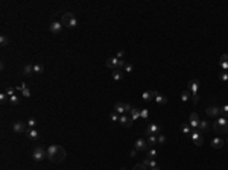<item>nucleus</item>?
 Returning a JSON list of instances; mask_svg holds the SVG:
<instances>
[{
    "label": "nucleus",
    "mask_w": 228,
    "mask_h": 170,
    "mask_svg": "<svg viewBox=\"0 0 228 170\" xmlns=\"http://www.w3.org/2000/svg\"><path fill=\"white\" fill-rule=\"evenodd\" d=\"M12 129H14L15 134H26V131H28L26 125L23 123V121H15V123L12 125Z\"/></svg>",
    "instance_id": "obj_10"
},
{
    "label": "nucleus",
    "mask_w": 228,
    "mask_h": 170,
    "mask_svg": "<svg viewBox=\"0 0 228 170\" xmlns=\"http://www.w3.org/2000/svg\"><path fill=\"white\" fill-rule=\"evenodd\" d=\"M157 140H158V144H164V143H166V137H164L163 134L157 135Z\"/></svg>",
    "instance_id": "obj_35"
},
{
    "label": "nucleus",
    "mask_w": 228,
    "mask_h": 170,
    "mask_svg": "<svg viewBox=\"0 0 228 170\" xmlns=\"http://www.w3.org/2000/svg\"><path fill=\"white\" fill-rule=\"evenodd\" d=\"M145 167H148V169H152V167H157L158 164H157V161L155 160H152V158H146L143 163H142Z\"/></svg>",
    "instance_id": "obj_24"
},
{
    "label": "nucleus",
    "mask_w": 228,
    "mask_h": 170,
    "mask_svg": "<svg viewBox=\"0 0 228 170\" xmlns=\"http://www.w3.org/2000/svg\"><path fill=\"white\" fill-rule=\"evenodd\" d=\"M134 149H137L139 152H148L149 151V144H148V140H143V138H137L135 144H134Z\"/></svg>",
    "instance_id": "obj_6"
},
{
    "label": "nucleus",
    "mask_w": 228,
    "mask_h": 170,
    "mask_svg": "<svg viewBox=\"0 0 228 170\" xmlns=\"http://www.w3.org/2000/svg\"><path fill=\"white\" fill-rule=\"evenodd\" d=\"M125 71H126V73H132V71H134L132 64H128V62H126V65H125Z\"/></svg>",
    "instance_id": "obj_40"
},
{
    "label": "nucleus",
    "mask_w": 228,
    "mask_h": 170,
    "mask_svg": "<svg viewBox=\"0 0 228 170\" xmlns=\"http://www.w3.org/2000/svg\"><path fill=\"white\" fill-rule=\"evenodd\" d=\"M205 112H207V115L214 117V118L220 117V108L219 106H208L207 109H205Z\"/></svg>",
    "instance_id": "obj_12"
},
{
    "label": "nucleus",
    "mask_w": 228,
    "mask_h": 170,
    "mask_svg": "<svg viewBox=\"0 0 228 170\" xmlns=\"http://www.w3.org/2000/svg\"><path fill=\"white\" fill-rule=\"evenodd\" d=\"M21 96H23V97H31V90H29V88L26 87L25 90L21 91Z\"/></svg>",
    "instance_id": "obj_38"
},
{
    "label": "nucleus",
    "mask_w": 228,
    "mask_h": 170,
    "mask_svg": "<svg viewBox=\"0 0 228 170\" xmlns=\"http://www.w3.org/2000/svg\"><path fill=\"white\" fill-rule=\"evenodd\" d=\"M149 170H160V167L157 166V167H152V169H149Z\"/></svg>",
    "instance_id": "obj_45"
},
{
    "label": "nucleus",
    "mask_w": 228,
    "mask_h": 170,
    "mask_svg": "<svg viewBox=\"0 0 228 170\" xmlns=\"http://www.w3.org/2000/svg\"><path fill=\"white\" fill-rule=\"evenodd\" d=\"M26 125H28V128H31V129H32V128H35V125H37V120H35L34 117H31V118L26 121Z\"/></svg>",
    "instance_id": "obj_34"
},
{
    "label": "nucleus",
    "mask_w": 228,
    "mask_h": 170,
    "mask_svg": "<svg viewBox=\"0 0 228 170\" xmlns=\"http://www.w3.org/2000/svg\"><path fill=\"white\" fill-rule=\"evenodd\" d=\"M62 23L61 21H53V23H50L49 24V31H50V34H53V35H59L61 32H62Z\"/></svg>",
    "instance_id": "obj_8"
},
{
    "label": "nucleus",
    "mask_w": 228,
    "mask_h": 170,
    "mask_svg": "<svg viewBox=\"0 0 228 170\" xmlns=\"http://www.w3.org/2000/svg\"><path fill=\"white\" fill-rule=\"evenodd\" d=\"M119 123H120L122 126H125V128H131V125H132V118H131L128 114H122V115H120V120H119Z\"/></svg>",
    "instance_id": "obj_13"
},
{
    "label": "nucleus",
    "mask_w": 228,
    "mask_h": 170,
    "mask_svg": "<svg viewBox=\"0 0 228 170\" xmlns=\"http://www.w3.org/2000/svg\"><path fill=\"white\" fill-rule=\"evenodd\" d=\"M199 115L196 114V112H192L190 114V117H189V125H190V128L192 129H198V126H199Z\"/></svg>",
    "instance_id": "obj_11"
},
{
    "label": "nucleus",
    "mask_w": 228,
    "mask_h": 170,
    "mask_svg": "<svg viewBox=\"0 0 228 170\" xmlns=\"http://www.w3.org/2000/svg\"><path fill=\"white\" fill-rule=\"evenodd\" d=\"M119 62H120V59H117V58H108L105 61V65L111 70H116V68H119Z\"/></svg>",
    "instance_id": "obj_14"
},
{
    "label": "nucleus",
    "mask_w": 228,
    "mask_h": 170,
    "mask_svg": "<svg viewBox=\"0 0 228 170\" xmlns=\"http://www.w3.org/2000/svg\"><path fill=\"white\" fill-rule=\"evenodd\" d=\"M114 112H117L119 115L126 114V103H123V102H117V103H114Z\"/></svg>",
    "instance_id": "obj_15"
},
{
    "label": "nucleus",
    "mask_w": 228,
    "mask_h": 170,
    "mask_svg": "<svg viewBox=\"0 0 228 170\" xmlns=\"http://www.w3.org/2000/svg\"><path fill=\"white\" fill-rule=\"evenodd\" d=\"M140 111L142 109H139V108H135V106H132V109H131V114H129V117L132 118V121H135L137 118L140 117Z\"/></svg>",
    "instance_id": "obj_25"
},
{
    "label": "nucleus",
    "mask_w": 228,
    "mask_h": 170,
    "mask_svg": "<svg viewBox=\"0 0 228 170\" xmlns=\"http://www.w3.org/2000/svg\"><path fill=\"white\" fill-rule=\"evenodd\" d=\"M212 148L213 149H220V148H224V144H225V141L220 138V137H214L213 140H212Z\"/></svg>",
    "instance_id": "obj_16"
},
{
    "label": "nucleus",
    "mask_w": 228,
    "mask_h": 170,
    "mask_svg": "<svg viewBox=\"0 0 228 170\" xmlns=\"http://www.w3.org/2000/svg\"><path fill=\"white\" fill-rule=\"evenodd\" d=\"M132 170H148V167H145L143 164H135Z\"/></svg>",
    "instance_id": "obj_41"
},
{
    "label": "nucleus",
    "mask_w": 228,
    "mask_h": 170,
    "mask_svg": "<svg viewBox=\"0 0 228 170\" xmlns=\"http://www.w3.org/2000/svg\"><path fill=\"white\" fill-rule=\"evenodd\" d=\"M15 87H6V90H5V93H6V96L8 97H11V96H14L15 94Z\"/></svg>",
    "instance_id": "obj_32"
},
{
    "label": "nucleus",
    "mask_w": 228,
    "mask_h": 170,
    "mask_svg": "<svg viewBox=\"0 0 228 170\" xmlns=\"http://www.w3.org/2000/svg\"><path fill=\"white\" fill-rule=\"evenodd\" d=\"M26 137H28L29 140H38V137H40V135H38V131H37L35 128H32V129H31V128H28V131H26Z\"/></svg>",
    "instance_id": "obj_18"
},
{
    "label": "nucleus",
    "mask_w": 228,
    "mask_h": 170,
    "mask_svg": "<svg viewBox=\"0 0 228 170\" xmlns=\"http://www.w3.org/2000/svg\"><path fill=\"white\" fill-rule=\"evenodd\" d=\"M181 132H182V134H186L187 137H190V134H192V128H190V125H189V123H182V125H181Z\"/></svg>",
    "instance_id": "obj_26"
},
{
    "label": "nucleus",
    "mask_w": 228,
    "mask_h": 170,
    "mask_svg": "<svg viewBox=\"0 0 228 170\" xmlns=\"http://www.w3.org/2000/svg\"><path fill=\"white\" fill-rule=\"evenodd\" d=\"M123 56H125V52H123V50H119V52H117V55H116V58H117V59H123Z\"/></svg>",
    "instance_id": "obj_43"
},
{
    "label": "nucleus",
    "mask_w": 228,
    "mask_h": 170,
    "mask_svg": "<svg viewBox=\"0 0 228 170\" xmlns=\"http://www.w3.org/2000/svg\"><path fill=\"white\" fill-rule=\"evenodd\" d=\"M61 23H62V26L70 28V29H75V28L78 26V20H76V15H75L73 12H65V14H62Z\"/></svg>",
    "instance_id": "obj_2"
},
{
    "label": "nucleus",
    "mask_w": 228,
    "mask_h": 170,
    "mask_svg": "<svg viewBox=\"0 0 228 170\" xmlns=\"http://www.w3.org/2000/svg\"><path fill=\"white\" fill-rule=\"evenodd\" d=\"M46 155H47V160L52 161V163H62L67 157L65 151L62 146H58V144H50L47 149H46Z\"/></svg>",
    "instance_id": "obj_1"
},
{
    "label": "nucleus",
    "mask_w": 228,
    "mask_h": 170,
    "mask_svg": "<svg viewBox=\"0 0 228 170\" xmlns=\"http://www.w3.org/2000/svg\"><path fill=\"white\" fill-rule=\"evenodd\" d=\"M220 68L222 71H228V53L220 56Z\"/></svg>",
    "instance_id": "obj_20"
},
{
    "label": "nucleus",
    "mask_w": 228,
    "mask_h": 170,
    "mask_svg": "<svg viewBox=\"0 0 228 170\" xmlns=\"http://www.w3.org/2000/svg\"><path fill=\"white\" fill-rule=\"evenodd\" d=\"M220 81L222 82H228V71H222L220 73Z\"/></svg>",
    "instance_id": "obj_37"
},
{
    "label": "nucleus",
    "mask_w": 228,
    "mask_h": 170,
    "mask_svg": "<svg viewBox=\"0 0 228 170\" xmlns=\"http://www.w3.org/2000/svg\"><path fill=\"white\" fill-rule=\"evenodd\" d=\"M198 88H199V81L198 79H192L189 82V90L192 91V100L193 103H198L199 97H198Z\"/></svg>",
    "instance_id": "obj_4"
},
{
    "label": "nucleus",
    "mask_w": 228,
    "mask_h": 170,
    "mask_svg": "<svg viewBox=\"0 0 228 170\" xmlns=\"http://www.w3.org/2000/svg\"><path fill=\"white\" fill-rule=\"evenodd\" d=\"M6 100H9V97L6 96V93H2V94H0V102H2V103H5Z\"/></svg>",
    "instance_id": "obj_39"
},
{
    "label": "nucleus",
    "mask_w": 228,
    "mask_h": 170,
    "mask_svg": "<svg viewBox=\"0 0 228 170\" xmlns=\"http://www.w3.org/2000/svg\"><path fill=\"white\" fill-rule=\"evenodd\" d=\"M213 128H214V131L216 132H219V134H228V118H225V117H218L216 118V121L213 123Z\"/></svg>",
    "instance_id": "obj_3"
},
{
    "label": "nucleus",
    "mask_w": 228,
    "mask_h": 170,
    "mask_svg": "<svg viewBox=\"0 0 228 170\" xmlns=\"http://www.w3.org/2000/svg\"><path fill=\"white\" fill-rule=\"evenodd\" d=\"M110 118H111V121H119V120H120V115H119L117 112H112V114L110 115Z\"/></svg>",
    "instance_id": "obj_36"
},
{
    "label": "nucleus",
    "mask_w": 228,
    "mask_h": 170,
    "mask_svg": "<svg viewBox=\"0 0 228 170\" xmlns=\"http://www.w3.org/2000/svg\"><path fill=\"white\" fill-rule=\"evenodd\" d=\"M181 100L182 102H189L190 100V91H182L181 93Z\"/></svg>",
    "instance_id": "obj_31"
},
{
    "label": "nucleus",
    "mask_w": 228,
    "mask_h": 170,
    "mask_svg": "<svg viewBox=\"0 0 228 170\" xmlns=\"http://www.w3.org/2000/svg\"><path fill=\"white\" fill-rule=\"evenodd\" d=\"M201 135H202V132H201L199 129H192L190 138H192V141H193L196 146H201V144H202V138H201Z\"/></svg>",
    "instance_id": "obj_9"
},
{
    "label": "nucleus",
    "mask_w": 228,
    "mask_h": 170,
    "mask_svg": "<svg viewBox=\"0 0 228 170\" xmlns=\"http://www.w3.org/2000/svg\"><path fill=\"white\" fill-rule=\"evenodd\" d=\"M140 117H142V118H148V117H149L148 109H142V111H140Z\"/></svg>",
    "instance_id": "obj_42"
},
{
    "label": "nucleus",
    "mask_w": 228,
    "mask_h": 170,
    "mask_svg": "<svg viewBox=\"0 0 228 170\" xmlns=\"http://www.w3.org/2000/svg\"><path fill=\"white\" fill-rule=\"evenodd\" d=\"M157 155H158L157 149H155V148H149V151H148V158H152V160H155V158H157Z\"/></svg>",
    "instance_id": "obj_29"
},
{
    "label": "nucleus",
    "mask_w": 228,
    "mask_h": 170,
    "mask_svg": "<svg viewBox=\"0 0 228 170\" xmlns=\"http://www.w3.org/2000/svg\"><path fill=\"white\" fill-rule=\"evenodd\" d=\"M154 100H155L158 105H161V106H163V105H166V103H167V97H164L163 94H160V93H158V94L155 96V99H154Z\"/></svg>",
    "instance_id": "obj_22"
},
{
    "label": "nucleus",
    "mask_w": 228,
    "mask_h": 170,
    "mask_svg": "<svg viewBox=\"0 0 228 170\" xmlns=\"http://www.w3.org/2000/svg\"><path fill=\"white\" fill-rule=\"evenodd\" d=\"M158 94V91H145L143 93V100H146V102H151V100H154L155 99V96Z\"/></svg>",
    "instance_id": "obj_17"
},
{
    "label": "nucleus",
    "mask_w": 228,
    "mask_h": 170,
    "mask_svg": "<svg viewBox=\"0 0 228 170\" xmlns=\"http://www.w3.org/2000/svg\"><path fill=\"white\" fill-rule=\"evenodd\" d=\"M198 129H199L201 132H207V131L210 129L208 121H207V120H201V121H199V126H198Z\"/></svg>",
    "instance_id": "obj_23"
},
{
    "label": "nucleus",
    "mask_w": 228,
    "mask_h": 170,
    "mask_svg": "<svg viewBox=\"0 0 228 170\" xmlns=\"http://www.w3.org/2000/svg\"><path fill=\"white\" fill-rule=\"evenodd\" d=\"M137 152H139L137 149H131V151H129V157H131V158H134V157L137 155Z\"/></svg>",
    "instance_id": "obj_44"
},
{
    "label": "nucleus",
    "mask_w": 228,
    "mask_h": 170,
    "mask_svg": "<svg viewBox=\"0 0 228 170\" xmlns=\"http://www.w3.org/2000/svg\"><path fill=\"white\" fill-rule=\"evenodd\" d=\"M8 44H9V38H8L5 34H2V35H0V46L5 47V46H8Z\"/></svg>",
    "instance_id": "obj_28"
},
{
    "label": "nucleus",
    "mask_w": 228,
    "mask_h": 170,
    "mask_svg": "<svg viewBox=\"0 0 228 170\" xmlns=\"http://www.w3.org/2000/svg\"><path fill=\"white\" fill-rule=\"evenodd\" d=\"M32 158H34V161H37V163L46 160V158H47V155H46V149L41 148V146H37V148L34 149V152H32Z\"/></svg>",
    "instance_id": "obj_5"
},
{
    "label": "nucleus",
    "mask_w": 228,
    "mask_h": 170,
    "mask_svg": "<svg viewBox=\"0 0 228 170\" xmlns=\"http://www.w3.org/2000/svg\"><path fill=\"white\" fill-rule=\"evenodd\" d=\"M18 102H20V97H18L17 94H14V96H11V97H9V103H12V105H18Z\"/></svg>",
    "instance_id": "obj_33"
},
{
    "label": "nucleus",
    "mask_w": 228,
    "mask_h": 170,
    "mask_svg": "<svg viewBox=\"0 0 228 170\" xmlns=\"http://www.w3.org/2000/svg\"><path fill=\"white\" fill-rule=\"evenodd\" d=\"M43 70H44V67L41 64H34V73H35V75H41Z\"/></svg>",
    "instance_id": "obj_30"
},
{
    "label": "nucleus",
    "mask_w": 228,
    "mask_h": 170,
    "mask_svg": "<svg viewBox=\"0 0 228 170\" xmlns=\"http://www.w3.org/2000/svg\"><path fill=\"white\" fill-rule=\"evenodd\" d=\"M226 143H228V137H226Z\"/></svg>",
    "instance_id": "obj_46"
},
{
    "label": "nucleus",
    "mask_w": 228,
    "mask_h": 170,
    "mask_svg": "<svg viewBox=\"0 0 228 170\" xmlns=\"http://www.w3.org/2000/svg\"><path fill=\"white\" fill-rule=\"evenodd\" d=\"M123 71H120L119 68H116V70H112V73H111V78L114 79V81H122L123 79Z\"/></svg>",
    "instance_id": "obj_19"
},
{
    "label": "nucleus",
    "mask_w": 228,
    "mask_h": 170,
    "mask_svg": "<svg viewBox=\"0 0 228 170\" xmlns=\"http://www.w3.org/2000/svg\"><path fill=\"white\" fill-rule=\"evenodd\" d=\"M23 75H25V76H32V75H35V73H34V65H32V64H26L25 67H23Z\"/></svg>",
    "instance_id": "obj_21"
},
{
    "label": "nucleus",
    "mask_w": 228,
    "mask_h": 170,
    "mask_svg": "<svg viewBox=\"0 0 228 170\" xmlns=\"http://www.w3.org/2000/svg\"><path fill=\"white\" fill-rule=\"evenodd\" d=\"M148 144L151 146V148H154L155 144H158V140H157V135H149L148 137Z\"/></svg>",
    "instance_id": "obj_27"
},
{
    "label": "nucleus",
    "mask_w": 228,
    "mask_h": 170,
    "mask_svg": "<svg viewBox=\"0 0 228 170\" xmlns=\"http://www.w3.org/2000/svg\"><path fill=\"white\" fill-rule=\"evenodd\" d=\"M161 134V126L157 125V123H151L148 128H146V135H160Z\"/></svg>",
    "instance_id": "obj_7"
},
{
    "label": "nucleus",
    "mask_w": 228,
    "mask_h": 170,
    "mask_svg": "<svg viewBox=\"0 0 228 170\" xmlns=\"http://www.w3.org/2000/svg\"><path fill=\"white\" fill-rule=\"evenodd\" d=\"M120 170H126V169H120Z\"/></svg>",
    "instance_id": "obj_47"
}]
</instances>
